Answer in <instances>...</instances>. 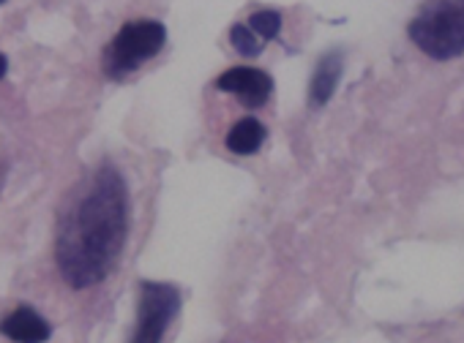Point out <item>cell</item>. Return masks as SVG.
<instances>
[{
	"label": "cell",
	"mask_w": 464,
	"mask_h": 343,
	"mask_svg": "<svg viewBox=\"0 0 464 343\" xmlns=\"http://www.w3.org/2000/svg\"><path fill=\"white\" fill-rule=\"evenodd\" d=\"M129 234V186L118 167L102 164L72 196L55 237V262L72 289H91L115 270Z\"/></svg>",
	"instance_id": "obj_1"
},
{
	"label": "cell",
	"mask_w": 464,
	"mask_h": 343,
	"mask_svg": "<svg viewBox=\"0 0 464 343\" xmlns=\"http://www.w3.org/2000/svg\"><path fill=\"white\" fill-rule=\"evenodd\" d=\"M407 33L434 61L464 55V0H429L412 17Z\"/></svg>",
	"instance_id": "obj_2"
},
{
	"label": "cell",
	"mask_w": 464,
	"mask_h": 343,
	"mask_svg": "<svg viewBox=\"0 0 464 343\" xmlns=\"http://www.w3.org/2000/svg\"><path fill=\"white\" fill-rule=\"evenodd\" d=\"M167 44V28L159 20H134L126 23L102 55L104 77L112 82H123L142 63L156 58Z\"/></svg>",
	"instance_id": "obj_3"
},
{
	"label": "cell",
	"mask_w": 464,
	"mask_h": 343,
	"mask_svg": "<svg viewBox=\"0 0 464 343\" xmlns=\"http://www.w3.org/2000/svg\"><path fill=\"white\" fill-rule=\"evenodd\" d=\"M180 310V289L164 281H142L137 297V321L129 343H161Z\"/></svg>",
	"instance_id": "obj_4"
},
{
	"label": "cell",
	"mask_w": 464,
	"mask_h": 343,
	"mask_svg": "<svg viewBox=\"0 0 464 343\" xmlns=\"http://www.w3.org/2000/svg\"><path fill=\"white\" fill-rule=\"evenodd\" d=\"M216 88L221 93H232L246 110H257L266 107L271 93H274V80L271 74L252 69V66H236V69H227L218 80Z\"/></svg>",
	"instance_id": "obj_5"
},
{
	"label": "cell",
	"mask_w": 464,
	"mask_h": 343,
	"mask_svg": "<svg viewBox=\"0 0 464 343\" xmlns=\"http://www.w3.org/2000/svg\"><path fill=\"white\" fill-rule=\"evenodd\" d=\"M0 335L14 343H47L53 338V324L34 308L23 305L0 321Z\"/></svg>",
	"instance_id": "obj_6"
},
{
	"label": "cell",
	"mask_w": 464,
	"mask_h": 343,
	"mask_svg": "<svg viewBox=\"0 0 464 343\" xmlns=\"http://www.w3.org/2000/svg\"><path fill=\"white\" fill-rule=\"evenodd\" d=\"M342 71H344V63H342V52H336V50L325 52L317 61V69H314V77L309 85L312 107H325L331 101V96L336 93V85L342 80Z\"/></svg>",
	"instance_id": "obj_7"
},
{
	"label": "cell",
	"mask_w": 464,
	"mask_h": 343,
	"mask_svg": "<svg viewBox=\"0 0 464 343\" xmlns=\"http://www.w3.org/2000/svg\"><path fill=\"white\" fill-rule=\"evenodd\" d=\"M266 137L268 134H266V126L260 120L244 118V120H238L236 126L229 129V134H227V150L238 153V156H252V153H257L263 148Z\"/></svg>",
	"instance_id": "obj_8"
},
{
	"label": "cell",
	"mask_w": 464,
	"mask_h": 343,
	"mask_svg": "<svg viewBox=\"0 0 464 343\" xmlns=\"http://www.w3.org/2000/svg\"><path fill=\"white\" fill-rule=\"evenodd\" d=\"M229 42H232V47L238 50V55H244V58H257L263 52V47H266V42L249 25H232L229 28Z\"/></svg>",
	"instance_id": "obj_9"
},
{
	"label": "cell",
	"mask_w": 464,
	"mask_h": 343,
	"mask_svg": "<svg viewBox=\"0 0 464 343\" xmlns=\"http://www.w3.org/2000/svg\"><path fill=\"white\" fill-rule=\"evenodd\" d=\"M249 28L263 39V42H271L279 36L282 31V14L279 12H257L249 17Z\"/></svg>",
	"instance_id": "obj_10"
},
{
	"label": "cell",
	"mask_w": 464,
	"mask_h": 343,
	"mask_svg": "<svg viewBox=\"0 0 464 343\" xmlns=\"http://www.w3.org/2000/svg\"><path fill=\"white\" fill-rule=\"evenodd\" d=\"M6 71H9V58H6L4 52H0V80L6 77Z\"/></svg>",
	"instance_id": "obj_11"
},
{
	"label": "cell",
	"mask_w": 464,
	"mask_h": 343,
	"mask_svg": "<svg viewBox=\"0 0 464 343\" xmlns=\"http://www.w3.org/2000/svg\"><path fill=\"white\" fill-rule=\"evenodd\" d=\"M0 4H6V0H0Z\"/></svg>",
	"instance_id": "obj_12"
}]
</instances>
